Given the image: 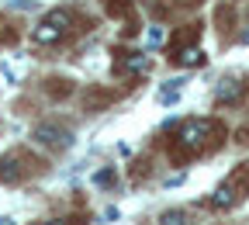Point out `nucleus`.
Returning a JSON list of instances; mask_svg holds the SVG:
<instances>
[{
    "mask_svg": "<svg viewBox=\"0 0 249 225\" xmlns=\"http://www.w3.org/2000/svg\"><path fill=\"white\" fill-rule=\"evenodd\" d=\"M225 142V125L214 118H191L177 128V135L170 142V159L173 163H187L201 152H214Z\"/></svg>",
    "mask_w": 249,
    "mask_h": 225,
    "instance_id": "1",
    "label": "nucleus"
},
{
    "mask_svg": "<svg viewBox=\"0 0 249 225\" xmlns=\"http://www.w3.org/2000/svg\"><path fill=\"white\" fill-rule=\"evenodd\" d=\"M73 28H76V14H73L70 7H55V11H49V14L35 24L31 38H35L38 45H55V42H62V38H70Z\"/></svg>",
    "mask_w": 249,
    "mask_h": 225,
    "instance_id": "2",
    "label": "nucleus"
},
{
    "mask_svg": "<svg viewBox=\"0 0 249 225\" xmlns=\"http://www.w3.org/2000/svg\"><path fill=\"white\" fill-rule=\"evenodd\" d=\"M42 170V163L38 159H31L28 152H21V149H14V152H4L0 156V184H24L31 173H38Z\"/></svg>",
    "mask_w": 249,
    "mask_h": 225,
    "instance_id": "3",
    "label": "nucleus"
},
{
    "mask_svg": "<svg viewBox=\"0 0 249 225\" xmlns=\"http://www.w3.org/2000/svg\"><path fill=\"white\" fill-rule=\"evenodd\" d=\"M31 142L42 149H52V152H66L73 146V128L59 125V121H38L31 128Z\"/></svg>",
    "mask_w": 249,
    "mask_h": 225,
    "instance_id": "4",
    "label": "nucleus"
},
{
    "mask_svg": "<svg viewBox=\"0 0 249 225\" xmlns=\"http://www.w3.org/2000/svg\"><path fill=\"white\" fill-rule=\"evenodd\" d=\"M246 90H249V83L242 76H225L222 83H218V90H214V101L218 104H239L246 97Z\"/></svg>",
    "mask_w": 249,
    "mask_h": 225,
    "instance_id": "5",
    "label": "nucleus"
},
{
    "mask_svg": "<svg viewBox=\"0 0 249 225\" xmlns=\"http://www.w3.org/2000/svg\"><path fill=\"white\" fill-rule=\"evenodd\" d=\"M222 187H225L229 194L235 198V205H239V201L249 194V159H246V163H239V167H235V170H232V173L222 180Z\"/></svg>",
    "mask_w": 249,
    "mask_h": 225,
    "instance_id": "6",
    "label": "nucleus"
},
{
    "mask_svg": "<svg viewBox=\"0 0 249 225\" xmlns=\"http://www.w3.org/2000/svg\"><path fill=\"white\" fill-rule=\"evenodd\" d=\"M197 38H201V24H183V28H177L173 38H170V45H166V56H173V52H180V49H187V45H197Z\"/></svg>",
    "mask_w": 249,
    "mask_h": 225,
    "instance_id": "7",
    "label": "nucleus"
},
{
    "mask_svg": "<svg viewBox=\"0 0 249 225\" xmlns=\"http://www.w3.org/2000/svg\"><path fill=\"white\" fill-rule=\"evenodd\" d=\"M114 56H118V59H114V73H121V76L145 70V56H142V52H114Z\"/></svg>",
    "mask_w": 249,
    "mask_h": 225,
    "instance_id": "8",
    "label": "nucleus"
},
{
    "mask_svg": "<svg viewBox=\"0 0 249 225\" xmlns=\"http://www.w3.org/2000/svg\"><path fill=\"white\" fill-rule=\"evenodd\" d=\"M111 101H114V90H104V87H87V94H83L87 111H104Z\"/></svg>",
    "mask_w": 249,
    "mask_h": 225,
    "instance_id": "9",
    "label": "nucleus"
},
{
    "mask_svg": "<svg viewBox=\"0 0 249 225\" xmlns=\"http://www.w3.org/2000/svg\"><path fill=\"white\" fill-rule=\"evenodd\" d=\"M170 62H173V66H204V52H201L197 45H187V49L173 52Z\"/></svg>",
    "mask_w": 249,
    "mask_h": 225,
    "instance_id": "10",
    "label": "nucleus"
},
{
    "mask_svg": "<svg viewBox=\"0 0 249 225\" xmlns=\"http://www.w3.org/2000/svg\"><path fill=\"white\" fill-rule=\"evenodd\" d=\"M73 90H76V87H73V80H70V76H49V80H45V94H49V97L66 101Z\"/></svg>",
    "mask_w": 249,
    "mask_h": 225,
    "instance_id": "11",
    "label": "nucleus"
},
{
    "mask_svg": "<svg viewBox=\"0 0 249 225\" xmlns=\"http://www.w3.org/2000/svg\"><path fill=\"white\" fill-rule=\"evenodd\" d=\"M104 7H107L111 18H121V21H128V24L135 18V4H132V0H104Z\"/></svg>",
    "mask_w": 249,
    "mask_h": 225,
    "instance_id": "12",
    "label": "nucleus"
},
{
    "mask_svg": "<svg viewBox=\"0 0 249 225\" xmlns=\"http://www.w3.org/2000/svg\"><path fill=\"white\" fill-rule=\"evenodd\" d=\"M142 7H145L156 21H163V18L173 14V4H170V0H142Z\"/></svg>",
    "mask_w": 249,
    "mask_h": 225,
    "instance_id": "13",
    "label": "nucleus"
},
{
    "mask_svg": "<svg viewBox=\"0 0 249 225\" xmlns=\"http://www.w3.org/2000/svg\"><path fill=\"white\" fill-rule=\"evenodd\" d=\"M118 177H114V170H101V173H93V184L97 187H111Z\"/></svg>",
    "mask_w": 249,
    "mask_h": 225,
    "instance_id": "14",
    "label": "nucleus"
},
{
    "mask_svg": "<svg viewBox=\"0 0 249 225\" xmlns=\"http://www.w3.org/2000/svg\"><path fill=\"white\" fill-rule=\"evenodd\" d=\"M183 218H187L183 211H166V215L160 218V225H183Z\"/></svg>",
    "mask_w": 249,
    "mask_h": 225,
    "instance_id": "15",
    "label": "nucleus"
},
{
    "mask_svg": "<svg viewBox=\"0 0 249 225\" xmlns=\"http://www.w3.org/2000/svg\"><path fill=\"white\" fill-rule=\"evenodd\" d=\"M52 225H80V218H62V222H52Z\"/></svg>",
    "mask_w": 249,
    "mask_h": 225,
    "instance_id": "16",
    "label": "nucleus"
},
{
    "mask_svg": "<svg viewBox=\"0 0 249 225\" xmlns=\"http://www.w3.org/2000/svg\"><path fill=\"white\" fill-rule=\"evenodd\" d=\"M242 142H249V125H246V128H242Z\"/></svg>",
    "mask_w": 249,
    "mask_h": 225,
    "instance_id": "17",
    "label": "nucleus"
},
{
    "mask_svg": "<svg viewBox=\"0 0 249 225\" xmlns=\"http://www.w3.org/2000/svg\"><path fill=\"white\" fill-rule=\"evenodd\" d=\"M0 225H14V218H0Z\"/></svg>",
    "mask_w": 249,
    "mask_h": 225,
    "instance_id": "18",
    "label": "nucleus"
}]
</instances>
